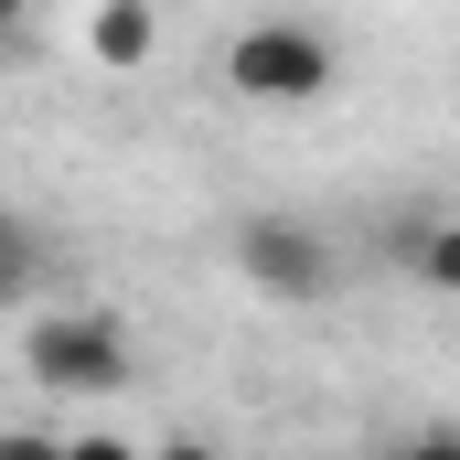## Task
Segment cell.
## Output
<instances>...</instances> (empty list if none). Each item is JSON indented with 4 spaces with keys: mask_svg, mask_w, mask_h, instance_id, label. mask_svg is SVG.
Here are the masks:
<instances>
[{
    "mask_svg": "<svg viewBox=\"0 0 460 460\" xmlns=\"http://www.w3.org/2000/svg\"><path fill=\"white\" fill-rule=\"evenodd\" d=\"M0 54H32V0H0Z\"/></svg>",
    "mask_w": 460,
    "mask_h": 460,
    "instance_id": "obj_7",
    "label": "cell"
},
{
    "mask_svg": "<svg viewBox=\"0 0 460 460\" xmlns=\"http://www.w3.org/2000/svg\"><path fill=\"white\" fill-rule=\"evenodd\" d=\"M226 86L235 97H257V108H311V97H332L343 86V54H332V32L322 22H246L226 43Z\"/></svg>",
    "mask_w": 460,
    "mask_h": 460,
    "instance_id": "obj_3",
    "label": "cell"
},
{
    "mask_svg": "<svg viewBox=\"0 0 460 460\" xmlns=\"http://www.w3.org/2000/svg\"><path fill=\"white\" fill-rule=\"evenodd\" d=\"M22 375H32L43 396H128V385H139V353H128V332H118V311L65 300V311H32Z\"/></svg>",
    "mask_w": 460,
    "mask_h": 460,
    "instance_id": "obj_1",
    "label": "cell"
},
{
    "mask_svg": "<svg viewBox=\"0 0 460 460\" xmlns=\"http://www.w3.org/2000/svg\"><path fill=\"white\" fill-rule=\"evenodd\" d=\"M86 54H97L108 75H139V65L161 54V11H150V0H97V11H86Z\"/></svg>",
    "mask_w": 460,
    "mask_h": 460,
    "instance_id": "obj_4",
    "label": "cell"
},
{
    "mask_svg": "<svg viewBox=\"0 0 460 460\" xmlns=\"http://www.w3.org/2000/svg\"><path fill=\"white\" fill-rule=\"evenodd\" d=\"M43 268H54V246H43V226H32L22 204H0V311H32Z\"/></svg>",
    "mask_w": 460,
    "mask_h": 460,
    "instance_id": "obj_5",
    "label": "cell"
},
{
    "mask_svg": "<svg viewBox=\"0 0 460 460\" xmlns=\"http://www.w3.org/2000/svg\"><path fill=\"white\" fill-rule=\"evenodd\" d=\"M396 257H407V279H418V289L460 300V215H418V226L396 235Z\"/></svg>",
    "mask_w": 460,
    "mask_h": 460,
    "instance_id": "obj_6",
    "label": "cell"
},
{
    "mask_svg": "<svg viewBox=\"0 0 460 460\" xmlns=\"http://www.w3.org/2000/svg\"><path fill=\"white\" fill-rule=\"evenodd\" d=\"M235 279L257 289V300H279V311H322V300H343V246L311 226V215H235Z\"/></svg>",
    "mask_w": 460,
    "mask_h": 460,
    "instance_id": "obj_2",
    "label": "cell"
}]
</instances>
